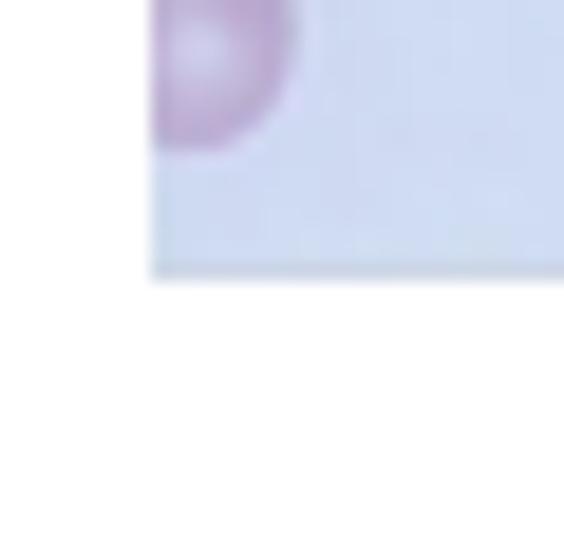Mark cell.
<instances>
[{"mask_svg": "<svg viewBox=\"0 0 564 545\" xmlns=\"http://www.w3.org/2000/svg\"><path fill=\"white\" fill-rule=\"evenodd\" d=\"M302 76V0H151V132L170 151H245Z\"/></svg>", "mask_w": 564, "mask_h": 545, "instance_id": "obj_1", "label": "cell"}]
</instances>
